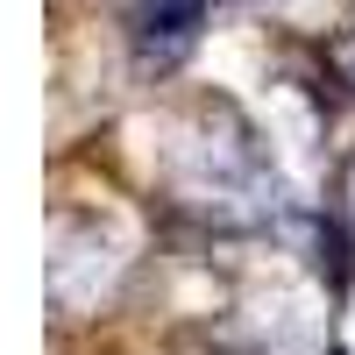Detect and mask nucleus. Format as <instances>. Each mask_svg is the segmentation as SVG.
I'll return each mask as SVG.
<instances>
[{
  "instance_id": "nucleus-3",
  "label": "nucleus",
  "mask_w": 355,
  "mask_h": 355,
  "mask_svg": "<svg viewBox=\"0 0 355 355\" xmlns=\"http://www.w3.org/2000/svg\"><path fill=\"white\" fill-rule=\"evenodd\" d=\"M341 220L355 227V164H348V178H341Z\"/></svg>"
},
{
  "instance_id": "nucleus-2",
  "label": "nucleus",
  "mask_w": 355,
  "mask_h": 355,
  "mask_svg": "<svg viewBox=\"0 0 355 355\" xmlns=\"http://www.w3.org/2000/svg\"><path fill=\"white\" fill-rule=\"evenodd\" d=\"M327 71L348 85V93H355V28H341V36L327 43Z\"/></svg>"
},
{
  "instance_id": "nucleus-1",
  "label": "nucleus",
  "mask_w": 355,
  "mask_h": 355,
  "mask_svg": "<svg viewBox=\"0 0 355 355\" xmlns=\"http://www.w3.org/2000/svg\"><path fill=\"white\" fill-rule=\"evenodd\" d=\"M206 0H128V50L135 71H178L199 50Z\"/></svg>"
}]
</instances>
